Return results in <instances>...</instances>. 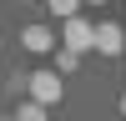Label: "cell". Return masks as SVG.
I'll use <instances>...</instances> for the list:
<instances>
[{"label": "cell", "instance_id": "6da1fadb", "mask_svg": "<svg viewBox=\"0 0 126 121\" xmlns=\"http://www.w3.org/2000/svg\"><path fill=\"white\" fill-rule=\"evenodd\" d=\"M25 91H30V101H40V106L66 101V81H61L56 71H35V76H25Z\"/></svg>", "mask_w": 126, "mask_h": 121}, {"label": "cell", "instance_id": "7a4b0ae2", "mask_svg": "<svg viewBox=\"0 0 126 121\" xmlns=\"http://www.w3.org/2000/svg\"><path fill=\"white\" fill-rule=\"evenodd\" d=\"M91 20H81V15H71V20H61V40L56 45H66V50H81V56H86L91 50Z\"/></svg>", "mask_w": 126, "mask_h": 121}, {"label": "cell", "instance_id": "3957f363", "mask_svg": "<svg viewBox=\"0 0 126 121\" xmlns=\"http://www.w3.org/2000/svg\"><path fill=\"white\" fill-rule=\"evenodd\" d=\"M91 50H101V56H121V50H126V30L116 25V20L96 25V30H91Z\"/></svg>", "mask_w": 126, "mask_h": 121}, {"label": "cell", "instance_id": "277c9868", "mask_svg": "<svg viewBox=\"0 0 126 121\" xmlns=\"http://www.w3.org/2000/svg\"><path fill=\"white\" fill-rule=\"evenodd\" d=\"M20 45H25L30 56H50V50H56V35H50L46 25H25L20 30Z\"/></svg>", "mask_w": 126, "mask_h": 121}, {"label": "cell", "instance_id": "5b68a950", "mask_svg": "<svg viewBox=\"0 0 126 121\" xmlns=\"http://www.w3.org/2000/svg\"><path fill=\"white\" fill-rule=\"evenodd\" d=\"M76 66H81V50H66V45H56V76H71Z\"/></svg>", "mask_w": 126, "mask_h": 121}, {"label": "cell", "instance_id": "8992f818", "mask_svg": "<svg viewBox=\"0 0 126 121\" xmlns=\"http://www.w3.org/2000/svg\"><path fill=\"white\" fill-rule=\"evenodd\" d=\"M46 10H50L56 20H71V15L81 10V0H46Z\"/></svg>", "mask_w": 126, "mask_h": 121}, {"label": "cell", "instance_id": "52a82bcc", "mask_svg": "<svg viewBox=\"0 0 126 121\" xmlns=\"http://www.w3.org/2000/svg\"><path fill=\"white\" fill-rule=\"evenodd\" d=\"M15 121H46V106H40V101H25V106L15 111Z\"/></svg>", "mask_w": 126, "mask_h": 121}, {"label": "cell", "instance_id": "ba28073f", "mask_svg": "<svg viewBox=\"0 0 126 121\" xmlns=\"http://www.w3.org/2000/svg\"><path fill=\"white\" fill-rule=\"evenodd\" d=\"M81 5H106V0H81Z\"/></svg>", "mask_w": 126, "mask_h": 121}, {"label": "cell", "instance_id": "9c48e42d", "mask_svg": "<svg viewBox=\"0 0 126 121\" xmlns=\"http://www.w3.org/2000/svg\"><path fill=\"white\" fill-rule=\"evenodd\" d=\"M121 116H126V91H121Z\"/></svg>", "mask_w": 126, "mask_h": 121}, {"label": "cell", "instance_id": "30bf717a", "mask_svg": "<svg viewBox=\"0 0 126 121\" xmlns=\"http://www.w3.org/2000/svg\"><path fill=\"white\" fill-rule=\"evenodd\" d=\"M15 5H30V0H15Z\"/></svg>", "mask_w": 126, "mask_h": 121}, {"label": "cell", "instance_id": "8fae6325", "mask_svg": "<svg viewBox=\"0 0 126 121\" xmlns=\"http://www.w3.org/2000/svg\"><path fill=\"white\" fill-rule=\"evenodd\" d=\"M5 121H15V116H5Z\"/></svg>", "mask_w": 126, "mask_h": 121}]
</instances>
